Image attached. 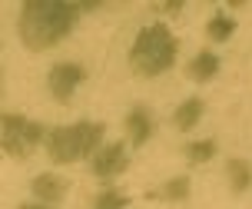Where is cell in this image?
<instances>
[{
    "label": "cell",
    "instance_id": "1",
    "mask_svg": "<svg viewBox=\"0 0 252 209\" xmlns=\"http://www.w3.org/2000/svg\"><path fill=\"white\" fill-rule=\"evenodd\" d=\"M80 7L63 0H30L20 10V40L30 50H47L63 40L76 24Z\"/></svg>",
    "mask_w": 252,
    "mask_h": 209
},
{
    "label": "cell",
    "instance_id": "2",
    "mask_svg": "<svg viewBox=\"0 0 252 209\" xmlns=\"http://www.w3.org/2000/svg\"><path fill=\"white\" fill-rule=\"evenodd\" d=\"M176 50H179V43L169 34V27L153 24L146 30H139L136 43H133V53H129V63H133V70L139 76H156L176 63Z\"/></svg>",
    "mask_w": 252,
    "mask_h": 209
},
{
    "label": "cell",
    "instance_id": "9",
    "mask_svg": "<svg viewBox=\"0 0 252 209\" xmlns=\"http://www.w3.org/2000/svg\"><path fill=\"white\" fill-rule=\"evenodd\" d=\"M199 116H202V100L199 97H192V100H186V103H179V110H176V126L179 130H192V126L199 123Z\"/></svg>",
    "mask_w": 252,
    "mask_h": 209
},
{
    "label": "cell",
    "instance_id": "15",
    "mask_svg": "<svg viewBox=\"0 0 252 209\" xmlns=\"http://www.w3.org/2000/svg\"><path fill=\"white\" fill-rule=\"evenodd\" d=\"M24 136H27V143H30V146H37L40 139H43V126H40V123H27Z\"/></svg>",
    "mask_w": 252,
    "mask_h": 209
},
{
    "label": "cell",
    "instance_id": "12",
    "mask_svg": "<svg viewBox=\"0 0 252 209\" xmlns=\"http://www.w3.org/2000/svg\"><path fill=\"white\" fill-rule=\"evenodd\" d=\"M213 153H216L213 139H199V143H192V146L186 149L189 163H209V160H213Z\"/></svg>",
    "mask_w": 252,
    "mask_h": 209
},
{
    "label": "cell",
    "instance_id": "8",
    "mask_svg": "<svg viewBox=\"0 0 252 209\" xmlns=\"http://www.w3.org/2000/svg\"><path fill=\"white\" fill-rule=\"evenodd\" d=\"M216 70H219V60H216V53H206V50L189 63V76H192L196 83H206L209 76H216Z\"/></svg>",
    "mask_w": 252,
    "mask_h": 209
},
{
    "label": "cell",
    "instance_id": "16",
    "mask_svg": "<svg viewBox=\"0 0 252 209\" xmlns=\"http://www.w3.org/2000/svg\"><path fill=\"white\" fill-rule=\"evenodd\" d=\"M163 10H166V13H179V10H183V0H173V3H166Z\"/></svg>",
    "mask_w": 252,
    "mask_h": 209
},
{
    "label": "cell",
    "instance_id": "13",
    "mask_svg": "<svg viewBox=\"0 0 252 209\" xmlns=\"http://www.w3.org/2000/svg\"><path fill=\"white\" fill-rule=\"evenodd\" d=\"M159 196H163V199H173V203H176V199H186L189 196V179H186V176L169 179V183L163 186V193H159Z\"/></svg>",
    "mask_w": 252,
    "mask_h": 209
},
{
    "label": "cell",
    "instance_id": "4",
    "mask_svg": "<svg viewBox=\"0 0 252 209\" xmlns=\"http://www.w3.org/2000/svg\"><path fill=\"white\" fill-rule=\"evenodd\" d=\"M80 80H83V67H76V63H57L50 70V93L63 103V100L73 97Z\"/></svg>",
    "mask_w": 252,
    "mask_h": 209
},
{
    "label": "cell",
    "instance_id": "17",
    "mask_svg": "<svg viewBox=\"0 0 252 209\" xmlns=\"http://www.w3.org/2000/svg\"><path fill=\"white\" fill-rule=\"evenodd\" d=\"M20 209H47V206H20Z\"/></svg>",
    "mask_w": 252,
    "mask_h": 209
},
{
    "label": "cell",
    "instance_id": "5",
    "mask_svg": "<svg viewBox=\"0 0 252 209\" xmlns=\"http://www.w3.org/2000/svg\"><path fill=\"white\" fill-rule=\"evenodd\" d=\"M123 170H126V146L123 143H110L93 160V173L103 176V179H110V176H116V173H123Z\"/></svg>",
    "mask_w": 252,
    "mask_h": 209
},
{
    "label": "cell",
    "instance_id": "10",
    "mask_svg": "<svg viewBox=\"0 0 252 209\" xmlns=\"http://www.w3.org/2000/svg\"><path fill=\"white\" fill-rule=\"evenodd\" d=\"M226 173H229V183H232V189H236V193H246V189H249L252 170H249V163H246V160H232L226 166Z\"/></svg>",
    "mask_w": 252,
    "mask_h": 209
},
{
    "label": "cell",
    "instance_id": "7",
    "mask_svg": "<svg viewBox=\"0 0 252 209\" xmlns=\"http://www.w3.org/2000/svg\"><path fill=\"white\" fill-rule=\"evenodd\" d=\"M33 193H37L43 203H60L66 196V183H63L60 176H50V173H43L33 179Z\"/></svg>",
    "mask_w": 252,
    "mask_h": 209
},
{
    "label": "cell",
    "instance_id": "3",
    "mask_svg": "<svg viewBox=\"0 0 252 209\" xmlns=\"http://www.w3.org/2000/svg\"><path fill=\"white\" fill-rule=\"evenodd\" d=\"M103 139V123H76V126H57L47 136V149H50L53 163H76L90 156Z\"/></svg>",
    "mask_w": 252,
    "mask_h": 209
},
{
    "label": "cell",
    "instance_id": "11",
    "mask_svg": "<svg viewBox=\"0 0 252 209\" xmlns=\"http://www.w3.org/2000/svg\"><path fill=\"white\" fill-rule=\"evenodd\" d=\"M206 30H209V37H213L216 43H222V40H229V37H232L236 24H232L229 17H222V13H219V17H213V20H209V27H206Z\"/></svg>",
    "mask_w": 252,
    "mask_h": 209
},
{
    "label": "cell",
    "instance_id": "6",
    "mask_svg": "<svg viewBox=\"0 0 252 209\" xmlns=\"http://www.w3.org/2000/svg\"><path fill=\"white\" fill-rule=\"evenodd\" d=\"M126 130H129V139L136 143V146H143L146 139H150L153 133V116L146 106H133V113L126 116Z\"/></svg>",
    "mask_w": 252,
    "mask_h": 209
},
{
    "label": "cell",
    "instance_id": "14",
    "mask_svg": "<svg viewBox=\"0 0 252 209\" xmlns=\"http://www.w3.org/2000/svg\"><path fill=\"white\" fill-rule=\"evenodd\" d=\"M126 206V196L123 193H116V189H106L96 196V209H123Z\"/></svg>",
    "mask_w": 252,
    "mask_h": 209
}]
</instances>
